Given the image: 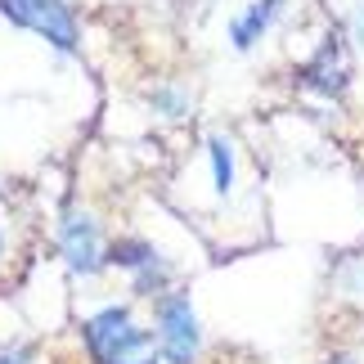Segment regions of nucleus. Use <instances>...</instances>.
<instances>
[{
	"label": "nucleus",
	"instance_id": "nucleus-12",
	"mask_svg": "<svg viewBox=\"0 0 364 364\" xmlns=\"http://www.w3.org/2000/svg\"><path fill=\"white\" fill-rule=\"evenodd\" d=\"M338 364H355V360H338Z\"/></svg>",
	"mask_w": 364,
	"mask_h": 364
},
{
	"label": "nucleus",
	"instance_id": "nucleus-5",
	"mask_svg": "<svg viewBox=\"0 0 364 364\" xmlns=\"http://www.w3.org/2000/svg\"><path fill=\"white\" fill-rule=\"evenodd\" d=\"M108 261L126 265V270H139V284H135L139 292H153V288H158V279H162V257L149 243H113Z\"/></svg>",
	"mask_w": 364,
	"mask_h": 364
},
{
	"label": "nucleus",
	"instance_id": "nucleus-3",
	"mask_svg": "<svg viewBox=\"0 0 364 364\" xmlns=\"http://www.w3.org/2000/svg\"><path fill=\"white\" fill-rule=\"evenodd\" d=\"M158 342H162V355L171 364H198V319H193V306L185 292L166 297L158 306Z\"/></svg>",
	"mask_w": 364,
	"mask_h": 364
},
{
	"label": "nucleus",
	"instance_id": "nucleus-4",
	"mask_svg": "<svg viewBox=\"0 0 364 364\" xmlns=\"http://www.w3.org/2000/svg\"><path fill=\"white\" fill-rule=\"evenodd\" d=\"M59 252L63 261L73 265L77 274H95L104 265V252H100V230L86 212H68L63 225H59Z\"/></svg>",
	"mask_w": 364,
	"mask_h": 364
},
{
	"label": "nucleus",
	"instance_id": "nucleus-10",
	"mask_svg": "<svg viewBox=\"0 0 364 364\" xmlns=\"http://www.w3.org/2000/svg\"><path fill=\"white\" fill-rule=\"evenodd\" d=\"M122 364H158V360H153V355H144V360H122Z\"/></svg>",
	"mask_w": 364,
	"mask_h": 364
},
{
	"label": "nucleus",
	"instance_id": "nucleus-11",
	"mask_svg": "<svg viewBox=\"0 0 364 364\" xmlns=\"http://www.w3.org/2000/svg\"><path fill=\"white\" fill-rule=\"evenodd\" d=\"M0 364H23V360L18 355H0Z\"/></svg>",
	"mask_w": 364,
	"mask_h": 364
},
{
	"label": "nucleus",
	"instance_id": "nucleus-8",
	"mask_svg": "<svg viewBox=\"0 0 364 364\" xmlns=\"http://www.w3.org/2000/svg\"><path fill=\"white\" fill-rule=\"evenodd\" d=\"M328 54V50H324ZM306 81L319 90H328V95H338L346 86V63L342 59H328V73H324V63H315V68H306Z\"/></svg>",
	"mask_w": 364,
	"mask_h": 364
},
{
	"label": "nucleus",
	"instance_id": "nucleus-1",
	"mask_svg": "<svg viewBox=\"0 0 364 364\" xmlns=\"http://www.w3.org/2000/svg\"><path fill=\"white\" fill-rule=\"evenodd\" d=\"M86 346L100 364H122L139 351H149V333L131 319V311L108 306V311L86 319Z\"/></svg>",
	"mask_w": 364,
	"mask_h": 364
},
{
	"label": "nucleus",
	"instance_id": "nucleus-2",
	"mask_svg": "<svg viewBox=\"0 0 364 364\" xmlns=\"http://www.w3.org/2000/svg\"><path fill=\"white\" fill-rule=\"evenodd\" d=\"M0 14L27 27V32L46 36L54 50H77V41H81L68 0H0Z\"/></svg>",
	"mask_w": 364,
	"mask_h": 364
},
{
	"label": "nucleus",
	"instance_id": "nucleus-6",
	"mask_svg": "<svg viewBox=\"0 0 364 364\" xmlns=\"http://www.w3.org/2000/svg\"><path fill=\"white\" fill-rule=\"evenodd\" d=\"M284 9V0H257V5H252L243 18H234V27H230V36H234V46L239 50H252L257 46V41L265 36V27L274 23V14Z\"/></svg>",
	"mask_w": 364,
	"mask_h": 364
},
{
	"label": "nucleus",
	"instance_id": "nucleus-7",
	"mask_svg": "<svg viewBox=\"0 0 364 364\" xmlns=\"http://www.w3.org/2000/svg\"><path fill=\"white\" fill-rule=\"evenodd\" d=\"M207 144H212V176H216V193L225 198V193L234 189V149H230V139H225V135H212Z\"/></svg>",
	"mask_w": 364,
	"mask_h": 364
},
{
	"label": "nucleus",
	"instance_id": "nucleus-9",
	"mask_svg": "<svg viewBox=\"0 0 364 364\" xmlns=\"http://www.w3.org/2000/svg\"><path fill=\"white\" fill-rule=\"evenodd\" d=\"M153 100L162 104V113H166V117H180V113H189V95H180V90H158Z\"/></svg>",
	"mask_w": 364,
	"mask_h": 364
}]
</instances>
